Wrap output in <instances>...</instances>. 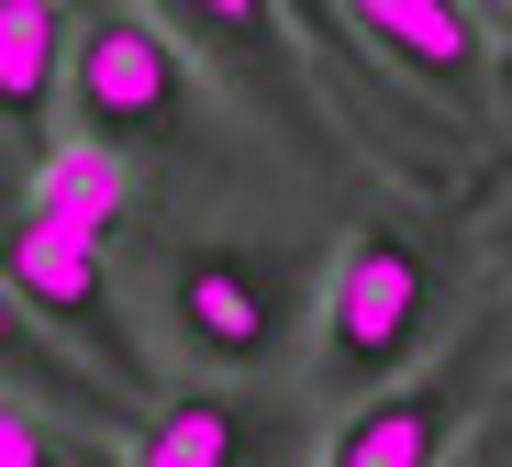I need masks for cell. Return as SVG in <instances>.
<instances>
[{"label":"cell","instance_id":"1","mask_svg":"<svg viewBox=\"0 0 512 467\" xmlns=\"http://www.w3.org/2000/svg\"><path fill=\"white\" fill-rule=\"evenodd\" d=\"M67 101H78V134L90 145H167L201 123V78L179 56V34L167 23H134V12H101L90 34H78L67 56Z\"/></svg>","mask_w":512,"mask_h":467},{"label":"cell","instance_id":"2","mask_svg":"<svg viewBox=\"0 0 512 467\" xmlns=\"http://www.w3.org/2000/svg\"><path fill=\"white\" fill-rule=\"evenodd\" d=\"M423 312H435V267H423L412 234H357L334 256V290H323V379L334 390H379L390 367L423 345Z\"/></svg>","mask_w":512,"mask_h":467},{"label":"cell","instance_id":"3","mask_svg":"<svg viewBox=\"0 0 512 467\" xmlns=\"http://www.w3.org/2000/svg\"><path fill=\"white\" fill-rule=\"evenodd\" d=\"M0 267H12V290H23V312H34V323H56L90 367H112L123 390H145V345L123 334L112 245H101V234H67V223L23 212V223H12V245H0Z\"/></svg>","mask_w":512,"mask_h":467},{"label":"cell","instance_id":"4","mask_svg":"<svg viewBox=\"0 0 512 467\" xmlns=\"http://www.w3.org/2000/svg\"><path fill=\"white\" fill-rule=\"evenodd\" d=\"M167 312H179V334L212 367H268L290 345V278H279L268 245H201L167 278Z\"/></svg>","mask_w":512,"mask_h":467},{"label":"cell","instance_id":"5","mask_svg":"<svg viewBox=\"0 0 512 467\" xmlns=\"http://www.w3.org/2000/svg\"><path fill=\"white\" fill-rule=\"evenodd\" d=\"M490 345H501V334L457 345V356L435 367V379H401V390H368V401H357L346 423H334L323 467H446V434H457V412H468V390H479Z\"/></svg>","mask_w":512,"mask_h":467},{"label":"cell","instance_id":"6","mask_svg":"<svg viewBox=\"0 0 512 467\" xmlns=\"http://www.w3.org/2000/svg\"><path fill=\"white\" fill-rule=\"evenodd\" d=\"M179 34H201L212 56H223V78L234 89H256V112H279V123H301L312 145H323V123H312V67L290 56V23H279V0H156Z\"/></svg>","mask_w":512,"mask_h":467},{"label":"cell","instance_id":"7","mask_svg":"<svg viewBox=\"0 0 512 467\" xmlns=\"http://www.w3.org/2000/svg\"><path fill=\"white\" fill-rule=\"evenodd\" d=\"M379 56H401L412 78H435V89H457V101H479L490 89V45H479V23H468V0H334Z\"/></svg>","mask_w":512,"mask_h":467},{"label":"cell","instance_id":"8","mask_svg":"<svg viewBox=\"0 0 512 467\" xmlns=\"http://www.w3.org/2000/svg\"><path fill=\"white\" fill-rule=\"evenodd\" d=\"M23 212L112 245V223L134 212V156H123V145H90V134H56V145L34 156V178H23Z\"/></svg>","mask_w":512,"mask_h":467},{"label":"cell","instance_id":"9","mask_svg":"<svg viewBox=\"0 0 512 467\" xmlns=\"http://www.w3.org/2000/svg\"><path fill=\"white\" fill-rule=\"evenodd\" d=\"M67 0H0V123H45V101L67 89Z\"/></svg>","mask_w":512,"mask_h":467},{"label":"cell","instance_id":"10","mask_svg":"<svg viewBox=\"0 0 512 467\" xmlns=\"http://www.w3.org/2000/svg\"><path fill=\"white\" fill-rule=\"evenodd\" d=\"M134 467H245V401L234 390H167V401H145Z\"/></svg>","mask_w":512,"mask_h":467},{"label":"cell","instance_id":"11","mask_svg":"<svg viewBox=\"0 0 512 467\" xmlns=\"http://www.w3.org/2000/svg\"><path fill=\"white\" fill-rule=\"evenodd\" d=\"M23 367V390L45 401V390H90V367H67V356H45V323L23 312V290H12V267H0V379Z\"/></svg>","mask_w":512,"mask_h":467},{"label":"cell","instance_id":"12","mask_svg":"<svg viewBox=\"0 0 512 467\" xmlns=\"http://www.w3.org/2000/svg\"><path fill=\"white\" fill-rule=\"evenodd\" d=\"M0 467H67L56 434H45V401L23 379H0Z\"/></svg>","mask_w":512,"mask_h":467}]
</instances>
